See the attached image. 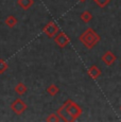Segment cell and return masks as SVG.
<instances>
[{"instance_id": "cell-7", "label": "cell", "mask_w": 121, "mask_h": 122, "mask_svg": "<svg viewBox=\"0 0 121 122\" xmlns=\"http://www.w3.org/2000/svg\"><path fill=\"white\" fill-rule=\"evenodd\" d=\"M87 73L92 80H98L100 76H101L102 71H101V69H100L99 67L96 66V65H91V66L88 68Z\"/></svg>"}, {"instance_id": "cell-3", "label": "cell", "mask_w": 121, "mask_h": 122, "mask_svg": "<svg viewBox=\"0 0 121 122\" xmlns=\"http://www.w3.org/2000/svg\"><path fill=\"white\" fill-rule=\"evenodd\" d=\"M28 106L25 104V101H22L20 98H17L14 102L11 104V109L13 111V112H15L16 115H21L27 111Z\"/></svg>"}, {"instance_id": "cell-5", "label": "cell", "mask_w": 121, "mask_h": 122, "mask_svg": "<svg viewBox=\"0 0 121 122\" xmlns=\"http://www.w3.org/2000/svg\"><path fill=\"white\" fill-rule=\"evenodd\" d=\"M59 31H60L59 25H57L54 21H49L47 25L43 28V32L47 35L49 38H53V37L57 34Z\"/></svg>"}, {"instance_id": "cell-9", "label": "cell", "mask_w": 121, "mask_h": 122, "mask_svg": "<svg viewBox=\"0 0 121 122\" xmlns=\"http://www.w3.org/2000/svg\"><path fill=\"white\" fill-rule=\"evenodd\" d=\"M80 18H81V20H82L83 22L88 23V22H90L92 20L94 16H92V13L90 11H84V12H82V13H81Z\"/></svg>"}, {"instance_id": "cell-12", "label": "cell", "mask_w": 121, "mask_h": 122, "mask_svg": "<svg viewBox=\"0 0 121 122\" xmlns=\"http://www.w3.org/2000/svg\"><path fill=\"white\" fill-rule=\"evenodd\" d=\"M47 92L51 97H54L55 95H57L60 92V87L57 85H55V84H51L47 87Z\"/></svg>"}, {"instance_id": "cell-10", "label": "cell", "mask_w": 121, "mask_h": 122, "mask_svg": "<svg viewBox=\"0 0 121 122\" xmlns=\"http://www.w3.org/2000/svg\"><path fill=\"white\" fill-rule=\"evenodd\" d=\"M27 91H28V87L25 85L24 83H21V82H19V83L15 86V92L17 93V95L24 96Z\"/></svg>"}, {"instance_id": "cell-18", "label": "cell", "mask_w": 121, "mask_h": 122, "mask_svg": "<svg viewBox=\"0 0 121 122\" xmlns=\"http://www.w3.org/2000/svg\"><path fill=\"white\" fill-rule=\"evenodd\" d=\"M94 1H95V0H94Z\"/></svg>"}, {"instance_id": "cell-4", "label": "cell", "mask_w": 121, "mask_h": 122, "mask_svg": "<svg viewBox=\"0 0 121 122\" xmlns=\"http://www.w3.org/2000/svg\"><path fill=\"white\" fill-rule=\"evenodd\" d=\"M53 39H54V43L56 44L60 48H65V47H67L69 45V43H70V38H69V36L65 33V32L59 31L57 34L53 37Z\"/></svg>"}, {"instance_id": "cell-15", "label": "cell", "mask_w": 121, "mask_h": 122, "mask_svg": "<svg viewBox=\"0 0 121 122\" xmlns=\"http://www.w3.org/2000/svg\"><path fill=\"white\" fill-rule=\"evenodd\" d=\"M46 121H48V122H59L60 120V117L57 116V114H50L49 117H47Z\"/></svg>"}, {"instance_id": "cell-8", "label": "cell", "mask_w": 121, "mask_h": 122, "mask_svg": "<svg viewBox=\"0 0 121 122\" xmlns=\"http://www.w3.org/2000/svg\"><path fill=\"white\" fill-rule=\"evenodd\" d=\"M17 4L22 9V10L27 11L33 6L34 0H17Z\"/></svg>"}, {"instance_id": "cell-11", "label": "cell", "mask_w": 121, "mask_h": 122, "mask_svg": "<svg viewBox=\"0 0 121 122\" xmlns=\"http://www.w3.org/2000/svg\"><path fill=\"white\" fill-rule=\"evenodd\" d=\"M5 25H8L9 28H14L16 25H17V22H18V19L15 17V16H13V15H10V16H8V17L5 18Z\"/></svg>"}, {"instance_id": "cell-1", "label": "cell", "mask_w": 121, "mask_h": 122, "mask_svg": "<svg viewBox=\"0 0 121 122\" xmlns=\"http://www.w3.org/2000/svg\"><path fill=\"white\" fill-rule=\"evenodd\" d=\"M83 109L76 104L74 101L71 99H68L57 111V116L60 117V121L64 122H72L80 118L82 115Z\"/></svg>"}, {"instance_id": "cell-17", "label": "cell", "mask_w": 121, "mask_h": 122, "mask_svg": "<svg viewBox=\"0 0 121 122\" xmlns=\"http://www.w3.org/2000/svg\"><path fill=\"white\" fill-rule=\"evenodd\" d=\"M120 111H121V105H120Z\"/></svg>"}, {"instance_id": "cell-14", "label": "cell", "mask_w": 121, "mask_h": 122, "mask_svg": "<svg viewBox=\"0 0 121 122\" xmlns=\"http://www.w3.org/2000/svg\"><path fill=\"white\" fill-rule=\"evenodd\" d=\"M95 2H96V4L99 8L103 9V8H105L106 5H108L111 0H95Z\"/></svg>"}, {"instance_id": "cell-2", "label": "cell", "mask_w": 121, "mask_h": 122, "mask_svg": "<svg viewBox=\"0 0 121 122\" xmlns=\"http://www.w3.org/2000/svg\"><path fill=\"white\" fill-rule=\"evenodd\" d=\"M80 41L87 49H92L96 45L101 41V36L95 31L92 28H87L79 37Z\"/></svg>"}, {"instance_id": "cell-6", "label": "cell", "mask_w": 121, "mask_h": 122, "mask_svg": "<svg viewBox=\"0 0 121 122\" xmlns=\"http://www.w3.org/2000/svg\"><path fill=\"white\" fill-rule=\"evenodd\" d=\"M101 61L106 66H111V65L117 61V56L115 55L114 52H111V51H106V52L101 56Z\"/></svg>"}, {"instance_id": "cell-13", "label": "cell", "mask_w": 121, "mask_h": 122, "mask_svg": "<svg viewBox=\"0 0 121 122\" xmlns=\"http://www.w3.org/2000/svg\"><path fill=\"white\" fill-rule=\"evenodd\" d=\"M9 65L3 58H0V74H3L8 70Z\"/></svg>"}, {"instance_id": "cell-16", "label": "cell", "mask_w": 121, "mask_h": 122, "mask_svg": "<svg viewBox=\"0 0 121 122\" xmlns=\"http://www.w3.org/2000/svg\"><path fill=\"white\" fill-rule=\"evenodd\" d=\"M80 2H84V1H86V0H79Z\"/></svg>"}]
</instances>
